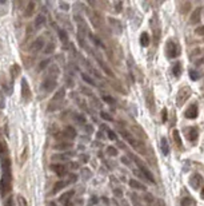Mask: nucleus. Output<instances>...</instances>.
Masks as SVG:
<instances>
[{"instance_id": "nucleus-4", "label": "nucleus", "mask_w": 204, "mask_h": 206, "mask_svg": "<svg viewBox=\"0 0 204 206\" xmlns=\"http://www.w3.org/2000/svg\"><path fill=\"white\" fill-rule=\"evenodd\" d=\"M50 169L54 171L55 174L60 175V177H63V175L67 174V166L63 165V163H59V162H55V163H51Z\"/></svg>"}, {"instance_id": "nucleus-44", "label": "nucleus", "mask_w": 204, "mask_h": 206, "mask_svg": "<svg viewBox=\"0 0 204 206\" xmlns=\"http://www.w3.org/2000/svg\"><path fill=\"white\" fill-rule=\"evenodd\" d=\"M161 121H163V123L167 122V108H163V110H161Z\"/></svg>"}, {"instance_id": "nucleus-46", "label": "nucleus", "mask_w": 204, "mask_h": 206, "mask_svg": "<svg viewBox=\"0 0 204 206\" xmlns=\"http://www.w3.org/2000/svg\"><path fill=\"white\" fill-rule=\"evenodd\" d=\"M8 206H15V205H13V198H12V197L8 200Z\"/></svg>"}, {"instance_id": "nucleus-21", "label": "nucleus", "mask_w": 204, "mask_h": 206, "mask_svg": "<svg viewBox=\"0 0 204 206\" xmlns=\"http://www.w3.org/2000/svg\"><path fill=\"white\" fill-rule=\"evenodd\" d=\"M172 136H173V142H175V145L177 146L179 149H182V147H183V143H182V138H180L179 131H177V130H173Z\"/></svg>"}, {"instance_id": "nucleus-27", "label": "nucleus", "mask_w": 204, "mask_h": 206, "mask_svg": "<svg viewBox=\"0 0 204 206\" xmlns=\"http://www.w3.org/2000/svg\"><path fill=\"white\" fill-rule=\"evenodd\" d=\"M20 67L19 64H13L12 67H11V76H12V79H15L16 76H19L20 75Z\"/></svg>"}, {"instance_id": "nucleus-42", "label": "nucleus", "mask_w": 204, "mask_h": 206, "mask_svg": "<svg viewBox=\"0 0 204 206\" xmlns=\"http://www.w3.org/2000/svg\"><path fill=\"white\" fill-rule=\"evenodd\" d=\"M100 115H101V118H103V119H105V121H112V117H111L108 112H104V111H101Z\"/></svg>"}, {"instance_id": "nucleus-3", "label": "nucleus", "mask_w": 204, "mask_h": 206, "mask_svg": "<svg viewBox=\"0 0 204 206\" xmlns=\"http://www.w3.org/2000/svg\"><path fill=\"white\" fill-rule=\"evenodd\" d=\"M166 52H167V56L171 58V59H173L175 56H177L180 52V48L179 46L176 44V43H173L172 40H168L166 44Z\"/></svg>"}, {"instance_id": "nucleus-29", "label": "nucleus", "mask_w": 204, "mask_h": 206, "mask_svg": "<svg viewBox=\"0 0 204 206\" xmlns=\"http://www.w3.org/2000/svg\"><path fill=\"white\" fill-rule=\"evenodd\" d=\"M82 78H83V80H84L87 84H91V86H96V82H95L94 79H92L91 76L88 75V74H85V72H83L82 74Z\"/></svg>"}, {"instance_id": "nucleus-23", "label": "nucleus", "mask_w": 204, "mask_h": 206, "mask_svg": "<svg viewBox=\"0 0 204 206\" xmlns=\"http://www.w3.org/2000/svg\"><path fill=\"white\" fill-rule=\"evenodd\" d=\"M55 43H52V41H50V43H47V46H44L43 51H44V54L45 55H51V54H54V51H55Z\"/></svg>"}, {"instance_id": "nucleus-48", "label": "nucleus", "mask_w": 204, "mask_h": 206, "mask_svg": "<svg viewBox=\"0 0 204 206\" xmlns=\"http://www.w3.org/2000/svg\"><path fill=\"white\" fill-rule=\"evenodd\" d=\"M92 126H87V133H92Z\"/></svg>"}, {"instance_id": "nucleus-12", "label": "nucleus", "mask_w": 204, "mask_h": 206, "mask_svg": "<svg viewBox=\"0 0 204 206\" xmlns=\"http://www.w3.org/2000/svg\"><path fill=\"white\" fill-rule=\"evenodd\" d=\"M45 22H47L45 15H44V13H38V15H36V19H35V22H34L35 28H36V30L41 28V27L45 24Z\"/></svg>"}, {"instance_id": "nucleus-47", "label": "nucleus", "mask_w": 204, "mask_h": 206, "mask_svg": "<svg viewBox=\"0 0 204 206\" xmlns=\"http://www.w3.org/2000/svg\"><path fill=\"white\" fill-rule=\"evenodd\" d=\"M47 206H57V205H56V202L51 201V202H48V203H47Z\"/></svg>"}, {"instance_id": "nucleus-45", "label": "nucleus", "mask_w": 204, "mask_h": 206, "mask_svg": "<svg viewBox=\"0 0 204 206\" xmlns=\"http://www.w3.org/2000/svg\"><path fill=\"white\" fill-rule=\"evenodd\" d=\"M200 52H201V51L199 50V48H196V50H195V51H192V58H194L195 55H196V56H198V55L200 54Z\"/></svg>"}, {"instance_id": "nucleus-14", "label": "nucleus", "mask_w": 204, "mask_h": 206, "mask_svg": "<svg viewBox=\"0 0 204 206\" xmlns=\"http://www.w3.org/2000/svg\"><path fill=\"white\" fill-rule=\"evenodd\" d=\"M75 195V190H68L67 193H64V194H61V195L59 197V202H61V203H67L68 202L72 197Z\"/></svg>"}, {"instance_id": "nucleus-32", "label": "nucleus", "mask_w": 204, "mask_h": 206, "mask_svg": "<svg viewBox=\"0 0 204 206\" xmlns=\"http://www.w3.org/2000/svg\"><path fill=\"white\" fill-rule=\"evenodd\" d=\"M143 200H144L145 202H147L148 205H151V206L155 205V198H154L152 195H151L150 193H145V194H144V197H143Z\"/></svg>"}, {"instance_id": "nucleus-39", "label": "nucleus", "mask_w": 204, "mask_h": 206, "mask_svg": "<svg viewBox=\"0 0 204 206\" xmlns=\"http://www.w3.org/2000/svg\"><path fill=\"white\" fill-rule=\"evenodd\" d=\"M107 154L115 157V155H117V150L115 149V147H108V149H107Z\"/></svg>"}, {"instance_id": "nucleus-19", "label": "nucleus", "mask_w": 204, "mask_h": 206, "mask_svg": "<svg viewBox=\"0 0 204 206\" xmlns=\"http://www.w3.org/2000/svg\"><path fill=\"white\" fill-rule=\"evenodd\" d=\"M198 129L196 127H189L188 129V139L191 141V142H195V141L198 139Z\"/></svg>"}, {"instance_id": "nucleus-22", "label": "nucleus", "mask_w": 204, "mask_h": 206, "mask_svg": "<svg viewBox=\"0 0 204 206\" xmlns=\"http://www.w3.org/2000/svg\"><path fill=\"white\" fill-rule=\"evenodd\" d=\"M129 186L132 187V189H136V190H145V186L144 185H141L139 181H136V179H131L129 181Z\"/></svg>"}, {"instance_id": "nucleus-30", "label": "nucleus", "mask_w": 204, "mask_h": 206, "mask_svg": "<svg viewBox=\"0 0 204 206\" xmlns=\"http://www.w3.org/2000/svg\"><path fill=\"white\" fill-rule=\"evenodd\" d=\"M78 181V175L73 174V173H69L68 175H67V179H66V184L67 185H72L75 184V182Z\"/></svg>"}, {"instance_id": "nucleus-15", "label": "nucleus", "mask_w": 204, "mask_h": 206, "mask_svg": "<svg viewBox=\"0 0 204 206\" xmlns=\"http://www.w3.org/2000/svg\"><path fill=\"white\" fill-rule=\"evenodd\" d=\"M66 186H67L66 181H57V182H55V185L52 186V194H57V193H60V191L63 190V189H64Z\"/></svg>"}, {"instance_id": "nucleus-10", "label": "nucleus", "mask_w": 204, "mask_h": 206, "mask_svg": "<svg viewBox=\"0 0 204 206\" xmlns=\"http://www.w3.org/2000/svg\"><path fill=\"white\" fill-rule=\"evenodd\" d=\"M61 136L67 138V139H75L76 130L73 129L72 126H66V127H64V130H63V133H61Z\"/></svg>"}, {"instance_id": "nucleus-51", "label": "nucleus", "mask_w": 204, "mask_h": 206, "mask_svg": "<svg viewBox=\"0 0 204 206\" xmlns=\"http://www.w3.org/2000/svg\"><path fill=\"white\" fill-rule=\"evenodd\" d=\"M1 151H3V146L0 145V153H1Z\"/></svg>"}, {"instance_id": "nucleus-18", "label": "nucleus", "mask_w": 204, "mask_h": 206, "mask_svg": "<svg viewBox=\"0 0 204 206\" xmlns=\"http://www.w3.org/2000/svg\"><path fill=\"white\" fill-rule=\"evenodd\" d=\"M199 22H200V8H196V10L192 12L189 23H191V24H196V23H199Z\"/></svg>"}, {"instance_id": "nucleus-17", "label": "nucleus", "mask_w": 204, "mask_h": 206, "mask_svg": "<svg viewBox=\"0 0 204 206\" xmlns=\"http://www.w3.org/2000/svg\"><path fill=\"white\" fill-rule=\"evenodd\" d=\"M35 8H36V4H35V1H28V4H27V7H25V11H24L25 18H29V16H32Z\"/></svg>"}, {"instance_id": "nucleus-7", "label": "nucleus", "mask_w": 204, "mask_h": 206, "mask_svg": "<svg viewBox=\"0 0 204 206\" xmlns=\"http://www.w3.org/2000/svg\"><path fill=\"white\" fill-rule=\"evenodd\" d=\"M44 39L41 38V36H39V38H36V40H34L31 43V47H29V50H31V52H39V51H41L44 48Z\"/></svg>"}, {"instance_id": "nucleus-11", "label": "nucleus", "mask_w": 204, "mask_h": 206, "mask_svg": "<svg viewBox=\"0 0 204 206\" xmlns=\"http://www.w3.org/2000/svg\"><path fill=\"white\" fill-rule=\"evenodd\" d=\"M64 96H66V90L61 87V89H59L56 92H55L54 98H52V101H51V105H54V103H60V102H63Z\"/></svg>"}, {"instance_id": "nucleus-33", "label": "nucleus", "mask_w": 204, "mask_h": 206, "mask_svg": "<svg viewBox=\"0 0 204 206\" xmlns=\"http://www.w3.org/2000/svg\"><path fill=\"white\" fill-rule=\"evenodd\" d=\"M50 63H51V60H50V59H44V60H41L40 63H39L38 70H39V71H43L44 68H47V67L50 66Z\"/></svg>"}, {"instance_id": "nucleus-40", "label": "nucleus", "mask_w": 204, "mask_h": 206, "mask_svg": "<svg viewBox=\"0 0 204 206\" xmlns=\"http://www.w3.org/2000/svg\"><path fill=\"white\" fill-rule=\"evenodd\" d=\"M107 135H108V138H110L111 141H116L117 139V136H116V134L113 133L112 130H108L107 131Z\"/></svg>"}, {"instance_id": "nucleus-20", "label": "nucleus", "mask_w": 204, "mask_h": 206, "mask_svg": "<svg viewBox=\"0 0 204 206\" xmlns=\"http://www.w3.org/2000/svg\"><path fill=\"white\" fill-rule=\"evenodd\" d=\"M57 35H59V39H60V41L63 43V46H67V44L69 43V40H68V35H67V32L64 31V30H59Z\"/></svg>"}, {"instance_id": "nucleus-1", "label": "nucleus", "mask_w": 204, "mask_h": 206, "mask_svg": "<svg viewBox=\"0 0 204 206\" xmlns=\"http://www.w3.org/2000/svg\"><path fill=\"white\" fill-rule=\"evenodd\" d=\"M57 75H59V68H57V66H55V64L50 66V68H48V75H47V78L44 79L43 84H41L44 91L50 92L55 89L56 82H57Z\"/></svg>"}, {"instance_id": "nucleus-25", "label": "nucleus", "mask_w": 204, "mask_h": 206, "mask_svg": "<svg viewBox=\"0 0 204 206\" xmlns=\"http://www.w3.org/2000/svg\"><path fill=\"white\" fill-rule=\"evenodd\" d=\"M140 44L143 47H148V44H150V36L147 32H143L140 35Z\"/></svg>"}, {"instance_id": "nucleus-36", "label": "nucleus", "mask_w": 204, "mask_h": 206, "mask_svg": "<svg viewBox=\"0 0 204 206\" xmlns=\"http://www.w3.org/2000/svg\"><path fill=\"white\" fill-rule=\"evenodd\" d=\"M89 36H91L92 41H94V43L97 46V47L104 48V44H103V43H101V40H99V38H97V36H94V35H89Z\"/></svg>"}, {"instance_id": "nucleus-6", "label": "nucleus", "mask_w": 204, "mask_h": 206, "mask_svg": "<svg viewBox=\"0 0 204 206\" xmlns=\"http://www.w3.org/2000/svg\"><path fill=\"white\" fill-rule=\"evenodd\" d=\"M189 95H191V90H189V87H183V89L179 91V94H177V103L182 106L183 103L189 98Z\"/></svg>"}, {"instance_id": "nucleus-5", "label": "nucleus", "mask_w": 204, "mask_h": 206, "mask_svg": "<svg viewBox=\"0 0 204 206\" xmlns=\"http://www.w3.org/2000/svg\"><path fill=\"white\" fill-rule=\"evenodd\" d=\"M203 182H204V179H203V177H201L199 173H195V174H192L191 175V178H189V185H191V187L192 189H199V187L203 185Z\"/></svg>"}, {"instance_id": "nucleus-8", "label": "nucleus", "mask_w": 204, "mask_h": 206, "mask_svg": "<svg viewBox=\"0 0 204 206\" xmlns=\"http://www.w3.org/2000/svg\"><path fill=\"white\" fill-rule=\"evenodd\" d=\"M135 162H136V165H138V166H139V169H140V170H141V173H143V175H144V177H145V178H147L148 181H150V182H151V184H154V182H155V178H154V177H152V174H151V171H150V170H148V169H147V167H145V166H144V165H143V163H141V162H140V161H139V159H138V158H136V159H135Z\"/></svg>"}, {"instance_id": "nucleus-34", "label": "nucleus", "mask_w": 204, "mask_h": 206, "mask_svg": "<svg viewBox=\"0 0 204 206\" xmlns=\"http://www.w3.org/2000/svg\"><path fill=\"white\" fill-rule=\"evenodd\" d=\"M16 200H17V206H28L27 200H25L23 195H17L16 197Z\"/></svg>"}, {"instance_id": "nucleus-41", "label": "nucleus", "mask_w": 204, "mask_h": 206, "mask_svg": "<svg viewBox=\"0 0 204 206\" xmlns=\"http://www.w3.org/2000/svg\"><path fill=\"white\" fill-rule=\"evenodd\" d=\"M59 7L63 11H68L69 10V4L68 3H64V1H59Z\"/></svg>"}, {"instance_id": "nucleus-26", "label": "nucleus", "mask_w": 204, "mask_h": 206, "mask_svg": "<svg viewBox=\"0 0 204 206\" xmlns=\"http://www.w3.org/2000/svg\"><path fill=\"white\" fill-rule=\"evenodd\" d=\"M160 146H161V151H163V154H164V155H167V154L170 153V146H168V142H167L166 138H161Z\"/></svg>"}, {"instance_id": "nucleus-13", "label": "nucleus", "mask_w": 204, "mask_h": 206, "mask_svg": "<svg viewBox=\"0 0 204 206\" xmlns=\"http://www.w3.org/2000/svg\"><path fill=\"white\" fill-rule=\"evenodd\" d=\"M22 95H23V98H27V99H29V96H31V91H29V86H28V82L25 79H23L22 80Z\"/></svg>"}, {"instance_id": "nucleus-2", "label": "nucleus", "mask_w": 204, "mask_h": 206, "mask_svg": "<svg viewBox=\"0 0 204 206\" xmlns=\"http://www.w3.org/2000/svg\"><path fill=\"white\" fill-rule=\"evenodd\" d=\"M120 135H122L123 138L126 139V142H128L129 145H131L135 150H138L139 153H144L145 151V150H144V145H143L140 141L136 139V138H133V136H132L129 133H127L126 130H122V129H120Z\"/></svg>"}, {"instance_id": "nucleus-43", "label": "nucleus", "mask_w": 204, "mask_h": 206, "mask_svg": "<svg viewBox=\"0 0 204 206\" xmlns=\"http://www.w3.org/2000/svg\"><path fill=\"white\" fill-rule=\"evenodd\" d=\"M196 34H198V35L204 36V25H200V27H198V28H196Z\"/></svg>"}, {"instance_id": "nucleus-50", "label": "nucleus", "mask_w": 204, "mask_h": 206, "mask_svg": "<svg viewBox=\"0 0 204 206\" xmlns=\"http://www.w3.org/2000/svg\"><path fill=\"white\" fill-rule=\"evenodd\" d=\"M200 194H201V198L204 200V187H203V190H201V193H200Z\"/></svg>"}, {"instance_id": "nucleus-28", "label": "nucleus", "mask_w": 204, "mask_h": 206, "mask_svg": "<svg viewBox=\"0 0 204 206\" xmlns=\"http://www.w3.org/2000/svg\"><path fill=\"white\" fill-rule=\"evenodd\" d=\"M182 206H196V202L192 200L191 197H185L182 200Z\"/></svg>"}, {"instance_id": "nucleus-24", "label": "nucleus", "mask_w": 204, "mask_h": 206, "mask_svg": "<svg viewBox=\"0 0 204 206\" xmlns=\"http://www.w3.org/2000/svg\"><path fill=\"white\" fill-rule=\"evenodd\" d=\"M172 74L176 76V78H179L182 75V63L180 62H176L172 67Z\"/></svg>"}, {"instance_id": "nucleus-38", "label": "nucleus", "mask_w": 204, "mask_h": 206, "mask_svg": "<svg viewBox=\"0 0 204 206\" xmlns=\"http://www.w3.org/2000/svg\"><path fill=\"white\" fill-rule=\"evenodd\" d=\"M189 76H191L192 80H198L199 79V72L198 71H195V70H191L189 71Z\"/></svg>"}, {"instance_id": "nucleus-37", "label": "nucleus", "mask_w": 204, "mask_h": 206, "mask_svg": "<svg viewBox=\"0 0 204 206\" xmlns=\"http://www.w3.org/2000/svg\"><path fill=\"white\" fill-rule=\"evenodd\" d=\"M75 121L78 122V123H85V118H84V115H82V114H76Z\"/></svg>"}, {"instance_id": "nucleus-31", "label": "nucleus", "mask_w": 204, "mask_h": 206, "mask_svg": "<svg viewBox=\"0 0 204 206\" xmlns=\"http://www.w3.org/2000/svg\"><path fill=\"white\" fill-rule=\"evenodd\" d=\"M73 155V153H68L67 151L66 154H59V155H56V154H55V155H52V161H59V159H67L68 158V157H72Z\"/></svg>"}, {"instance_id": "nucleus-35", "label": "nucleus", "mask_w": 204, "mask_h": 206, "mask_svg": "<svg viewBox=\"0 0 204 206\" xmlns=\"http://www.w3.org/2000/svg\"><path fill=\"white\" fill-rule=\"evenodd\" d=\"M103 101L107 102L108 105H116V101H115L112 96H110V95H104L103 96Z\"/></svg>"}, {"instance_id": "nucleus-16", "label": "nucleus", "mask_w": 204, "mask_h": 206, "mask_svg": "<svg viewBox=\"0 0 204 206\" xmlns=\"http://www.w3.org/2000/svg\"><path fill=\"white\" fill-rule=\"evenodd\" d=\"M73 146L72 142H68V141H64V142H59L55 145V150H68Z\"/></svg>"}, {"instance_id": "nucleus-9", "label": "nucleus", "mask_w": 204, "mask_h": 206, "mask_svg": "<svg viewBox=\"0 0 204 206\" xmlns=\"http://www.w3.org/2000/svg\"><path fill=\"white\" fill-rule=\"evenodd\" d=\"M185 118H188V119H195V118L198 117V105L196 103H192L184 112Z\"/></svg>"}, {"instance_id": "nucleus-49", "label": "nucleus", "mask_w": 204, "mask_h": 206, "mask_svg": "<svg viewBox=\"0 0 204 206\" xmlns=\"http://www.w3.org/2000/svg\"><path fill=\"white\" fill-rule=\"evenodd\" d=\"M123 163H126V165H128V161H127V158H122Z\"/></svg>"}]
</instances>
